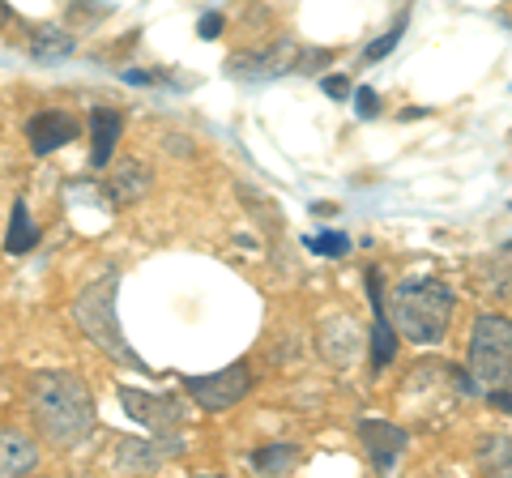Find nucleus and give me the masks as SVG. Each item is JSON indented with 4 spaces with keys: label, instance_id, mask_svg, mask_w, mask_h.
I'll use <instances>...</instances> for the list:
<instances>
[{
    "label": "nucleus",
    "instance_id": "obj_1",
    "mask_svg": "<svg viewBox=\"0 0 512 478\" xmlns=\"http://www.w3.org/2000/svg\"><path fill=\"white\" fill-rule=\"evenodd\" d=\"M30 414L43 440L77 449L94 432V393L77 372H39L30 380Z\"/></svg>",
    "mask_w": 512,
    "mask_h": 478
},
{
    "label": "nucleus",
    "instance_id": "obj_2",
    "mask_svg": "<svg viewBox=\"0 0 512 478\" xmlns=\"http://www.w3.org/2000/svg\"><path fill=\"white\" fill-rule=\"evenodd\" d=\"M384 308L393 316L397 338L436 346L448 333V321H453V291L436 278H414V282L397 286V291L384 299Z\"/></svg>",
    "mask_w": 512,
    "mask_h": 478
},
{
    "label": "nucleus",
    "instance_id": "obj_3",
    "mask_svg": "<svg viewBox=\"0 0 512 478\" xmlns=\"http://www.w3.org/2000/svg\"><path fill=\"white\" fill-rule=\"evenodd\" d=\"M470 380L483 389H512V321L483 312L470 329Z\"/></svg>",
    "mask_w": 512,
    "mask_h": 478
},
{
    "label": "nucleus",
    "instance_id": "obj_4",
    "mask_svg": "<svg viewBox=\"0 0 512 478\" xmlns=\"http://www.w3.org/2000/svg\"><path fill=\"white\" fill-rule=\"evenodd\" d=\"M111 299H116V274H107V278H99L94 286H86L82 299L73 304V316H77V325L86 329V338L99 346L103 355L128 363V368H141V359L128 350L124 333L116 325V308H111Z\"/></svg>",
    "mask_w": 512,
    "mask_h": 478
},
{
    "label": "nucleus",
    "instance_id": "obj_5",
    "mask_svg": "<svg viewBox=\"0 0 512 478\" xmlns=\"http://www.w3.org/2000/svg\"><path fill=\"white\" fill-rule=\"evenodd\" d=\"M184 389L192 393V402H197L201 410H231L248 397L252 372L244 368V363H231V368H222L214 376H188Z\"/></svg>",
    "mask_w": 512,
    "mask_h": 478
},
{
    "label": "nucleus",
    "instance_id": "obj_6",
    "mask_svg": "<svg viewBox=\"0 0 512 478\" xmlns=\"http://www.w3.org/2000/svg\"><path fill=\"white\" fill-rule=\"evenodd\" d=\"M120 402L128 406V414H133L137 423H146L154 436H163V432H175L184 419V410L171 402V397H154V393H141V389H120Z\"/></svg>",
    "mask_w": 512,
    "mask_h": 478
},
{
    "label": "nucleus",
    "instance_id": "obj_7",
    "mask_svg": "<svg viewBox=\"0 0 512 478\" xmlns=\"http://www.w3.org/2000/svg\"><path fill=\"white\" fill-rule=\"evenodd\" d=\"M359 440H363V449H367V457H372L376 470H389L393 461L406 453V432L402 427H393V423L363 419L359 423Z\"/></svg>",
    "mask_w": 512,
    "mask_h": 478
},
{
    "label": "nucleus",
    "instance_id": "obj_8",
    "mask_svg": "<svg viewBox=\"0 0 512 478\" xmlns=\"http://www.w3.org/2000/svg\"><path fill=\"white\" fill-rule=\"evenodd\" d=\"M295 60H299L295 47L291 43H278V47H269V52H261V56H235L231 60V73L235 77H248V82H269V77L291 73Z\"/></svg>",
    "mask_w": 512,
    "mask_h": 478
},
{
    "label": "nucleus",
    "instance_id": "obj_9",
    "mask_svg": "<svg viewBox=\"0 0 512 478\" xmlns=\"http://www.w3.org/2000/svg\"><path fill=\"white\" fill-rule=\"evenodd\" d=\"M26 133H30V150L52 154V150L69 146V141L77 137V120L69 116V111H39V116L26 124Z\"/></svg>",
    "mask_w": 512,
    "mask_h": 478
},
{
    "label": "nucleus",
    "instance_id": "obj_10",
    "mask_svg": "<svg viewBox=\"0 0 512 478\" xmlns=\"http://www.w3.org/2000/svg\"><path fill=\"white\" fill-rule=\"evenodd\" d=\"M150 193V171L146 163H137V158H120V163H111V175H107V197L116 205H133Z\"/></svg>",
    "mask_w": 512,
    "mask_h": 478
},
{
    "label": "nucleus",
    "instance_id": "obj_11",
    "mask_svg": "<svg viewBox=\"0 0 512 478\" xmlns=\"http://www.w3.org/2000/svg\"><path fill=\"white\" fill-rule=\"evenodd\" d=\"M39 466V449L22 436L18 427H0V478L9 474H30Z\"/></svg>",
    "mask_w": 512,
    "mask_h": 478
},
{
    "label": "nucleus",
    "instance_id": "obj_12",
    "mask_svg": "<svg viewBox=\"0 0 512 478\" xmlns=\"http://www.w3.org/2000/svg\"><path fill=\"white\" fill-rule=\"evenodd\" d=\"M90 133H94V154H90V163H94V167H107V163H111V150H116V141H120V111L94 107V111H90Z\"/></svg>",
    "mask_w": 512,
    "mask_h": 478
},
{
    "label": "nucleus",
    "instance_id": "obj_13",
    "mask_svg": "<svg viewBox=\"0 0 512 478\" xmlns=\"http://www.w3.org/2000/svg\"><path fill=\"white\" fill-rule=\"evenodd\" d=\"M299 461L295 444H269V449H256L252 453V470L256 474H286Z\"/></svg>",
    "mask_w": 512,
    "mask_h": 478
},
{
    "label": "nucleus",
    "instance_id": "obj_14",
    "mask_svg": "<svg viewBox=\"0 0 512 478\" xmlns=\"http://www.w3.org/2000/svg\"><path fill=\"white\" fill-rule=\"evenodd\" d=\"M478 466L491 470V474H512V440L487 436L483 449H478Z\"/></svg>",
    "mask_w": 512,
    "mask_h": 478
},
{
    "label": "nucleus",
    "instance_id": "obj_15",
    "mask_svg": "<svg viewBox=\"0 0 512 478\" xmlns=\"http://www.w3.org/2000/svg\"><path fill=\"white\" fill-rule=\"evenodd\" d=\"M5 248H9V252H30V248H35V227H30V214H26V205H22V201L13 205Z\"/></svg>",
    "mask_w": 512,
    "mask_h": 478
},
{
    "label": "nucleus",
    "instance_id": "obj_16",
    "mask_svg": "<svg viewBox=\"0 0 512 478\" xmlns=\"http://www.w3.org/2000/svg\"><path fill=\"white\" fill-rule=\"evenodd\" d=\"M30 52H35V60H60L73 52V39L64 35V30H39L35 43H30Z\"/></svg>",
    "mask_w": 512,
    "mask_h": 478
},
{
    "label": "nucleus",
    "instance_id": "obj_17",
    "mask_svg": "<svg viewBox=\"0 0 512 478\" xmlns=\"http://www.w3.org/2000/svg\"><path fill=\"white\" fill-rule=\"evenodd\" d=\"M397 39H402V26H393L389 35H384V39H376L372 47H367V60H380V56H389L393 47H397Z\"/></svg>",
    "mask_w": 512,
    "mask_h": 478
},
{
    "label": "nucleus",
    "instance_id": "obj_18",
    "mask_svg": "<svg viewBox=\"0 0 512 478\" xmlns=\"http://www.w3.org/2000/svg\"><path fill=\"white\" fill-rule=\"evenodd\" d=\"M312 248H316V252H325V257H346V248H350V244H346L342 235H325V239H312Z\"/></svg>",
    "mask_w": 512,
    "mask_h": 478
},
{
    "label": "nucleus",
    "instance_id": "obj_19",
    "mask_svg": "<svg viewBox=\"0 0 512 478\" xmlns=\"http://www.w3.org/2000/svg\"><path fill=\"white\" fill-rule=\"evenodd\" d=\"M325 90H329V94H338V99H342V94H346L350 86H346V77H325Z\"/></svg>",
    "mask_w": 512,
    "mask_h": 478
},
{
    "label": "nucleus",
    "instance_id": "obj_20",
    "mask_svg": "<svg viewBox=\"0 0 512 478\" xmlns=\"http://www.w3.org/2000/svg\"><path fill=\"white\" fill-rule=\"evenodd\" d=\"M201 35H205V39L218 35V18H214V13H210V18H201Z\"/></svg>",
    "mask_w": 512,
    "mask_h": 478
},
{
    "label": "nucleus",
    "instance_id": "obj_21",
    "mask_svg": "<svg viewBox=\"0 0 512 478\" xmlns=\"http://www.w3.org/2000/svg\"><path fill=\"white\" fill-rule=\"evenodd\" d=\"M5 18H9V13H5V5H0V22H5Z\"/></svg>",
    "mask_w": 512,
    "mask_h": 478
}]
</instances>
